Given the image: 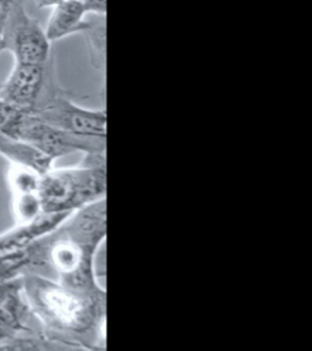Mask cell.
I'll list each match as a JSON object with an SVG mask.
<instances>
[{
  "instance_id": "1",
  "label": "cell",
  "mask_w": 312,
  "mask_h": 351,
  "mask_svg": "<svg viewBox=\"0 0 312 351\" xmlns=\"http://www.w3.org/2000/svg\"><path fill=\"white\" fill-rule=\"evenodd\" d=\"M28 306L43 335L60 350H104L106 291L62 285L39 274L22 276Z\"/></svg>"
},
{
  "instance_id": "2",
  "label": "cell",
  "mask_w": 312,
  "mask_h": 351,
  "mask_svg": "<svg viewBox=\"0 0 312 351\" xmlns=\"http://www.w3.org/2000/svg\"><path fill=\"white\" fill-rule=\"evenodd\" d=\"M108 236L106 199L69 215L47 236L29 245L31 269L62 285L100 288L95 258Z\"/></svg>"
},
{
  "instance_id": "3",
  "label": "cell",
  "mask_w": 312,
  "mask_h": 351,
  "mask_svg": "<svg viewBox=\"0 0 312 351\" xmlns=\"http://www.w3.org/2000/svg\"><path fill=\"white\" fill-rule=\"evenodd\" d=\"M106 154H84L80 164L53 167L40 177L39 199L43 213L72 214L106 199Z\"/></svg>"
},
{
  "instance_id": "4",
  "label": "cell",
  "mask_w": 312,
  "mask_h": 351,
  "mask_svg": "<svg viewBox=\"0 0 312 351\" xmlns=\"http://www.w3.org/2000/svg\"><path fill=\"white\" fill-rule=\"evenodd\" d=\"M50 126L86 138H106V109L86 108L77 104L55 81L38 105L31 111Z\"/></svg>"
},
{
  "instance_id": "5",
  "label": "cell",
  "mask_w": 312,
  "mask_h": 351,
  "mask_svg": "<svg viewBox=\"0 0 312 351\" xmlns=\"http://www.w3.org/2000/svg\"><path fill=\"white\" fill-rule=\"evenodd\" d=\"M5 49L15 64L47 65L51 56V42L39 22L29 16L20 3H15L6 22L4 33Z\"/></svg>"
},
{
  "instance_id": "6",
  "label": "cell",
  "mask_w": 312,
  "mask_h": 351,
  "mask_svg": "<svg viewBox=\"0 0 312 351\" xmlns=\"http://www.w3.org/2000/svg\"><path fill=\"white\" fill-rule=\"evenodd\" d=\"M55 81L49 64H15L0 88V101L21 111H32Z\"/></svg>"
},
{
  "instance_id": "7",
  "label": "cell",
  "mask_w": 312,
  "mask_h": 351,
  "mask_svg": "<svg viewBox=\"0 0 312 351\" xmlns=\"http://www.w3.org/2000/svg\"><path fill=\"white\" fill-rule=\"evenodd\" d=\"M33 322L37 319L28 306L22 277L0 280V350L20 335L43 333Z\"/></svg>"
},
{
  "instance_id": "8",
  "label": "cell",
  "mask_w": 312,
  "mask_h": 351,
  "mask_svg": "<svg viewBox=\"0 0 312 351\" xmlns=\"http://www.w3.org/2000/svg\"><path fill=\"white\" fill-rule=\"evenodd\" d=\"M69 215L71 214L43 213L32 221L15 223L12 228L0 234V254L15 252L31 245L34 241L54 230Z\"/></svg>"
},
{
  "instance_id": "9",
  "label": "cell",
  "mask_w": 312,
  "mask_h": 351,
  "mask_svg": "<svg viewBox=\"0 0 312 351\" xmlns=\"http://www.w3.org/2000/svg\"><path fill=\"white\" fill-rule=\"evenodd\" d=\"M87 12L81 0H61L51 8L45 33L50 42L81 34L87 22Z\"/></svg>"
},
{
  "instance_id": "10",
  "label": "cell",
  "mask_w": 312,
  "mask_h": 351,
  "mask_svg": "<svg viewBox=\"0 0 312 351\" xmlns=\"http://www.w3.org/2000/svg\"><path fill=\"white\" fill-rule=\"evenodd\" d=\"M81 34L87 45L91 65L99 73L106 71V16L88 15Z\"/></svg>"
},
{
  "instance_id": "11",
  "label": "cell",
  "mask_w": 312,
  "mask_h": 351,
  "mask_svg": "<svg viewBox=\"0 0 312 351\" xmlns=\"http://www.w3.org/2000/svg\"><path fill=\"white\" fill-rule=\"evenodd\" d=\"M12 215L15 223H23L38 217L43 214V208L39 199V193L11 195Z\"/></svg>"
},
{
  "instance_id": "12",
  "label": "cell",
  "mask_w": 312,
  "mask_h": 351,
  "mask_svg": "<svg viewBox=\"0 0 312 351\" xmlns=\"http://www.w3.org/2000/svg\"><path fill=\"white\" fill-rule=\"evenodd\" d=\"M16 0H0V53L5 49L4 33H5L6 22L10 16L11 9Z\"/></svg>"
},
{
  "instance_id": "13",
  "label": "cell",
  "mask_w": 312,
  "mask_h": 351,
  "mask_svg": "<svg viewBox=\"0 0 312 351\" xmlns=\"http://www.w3.org/2000/svg\"><path fill=\"white\" fill-rule=\"evenodd\" d=\"M87 15L106 16V0H81Z\"/></svg>"
}]
</instances>
